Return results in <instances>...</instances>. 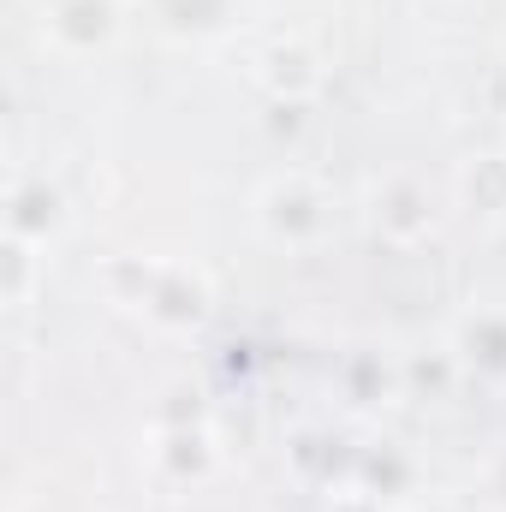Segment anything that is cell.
Listing matches in <instances>:
<instances>
[{
    "mask_svg": "<svg viewBox=\"0 0 506 512\" xmlns=\"http://www.w3.org/2000/svg\"><path fill=\"white\" fill-rule=\"evenodd\" d=\"M328 191L310 179V173H274L262 191H256V227L268 245H286V251H310L322 233H328Z\"/></svg>",
    "mask_w": 506,
    "mask_h": 512,
    "instance_id": "6da1fadb",
    "label": "cell"
},
{
    "mask_svg": "<svg viewBox=\"0 0 506 512\" xmlns=\"http://www.w3.org/2000/svg\"><path fill=\"white\" fill-rule=\"evenodd\" d=\"M120 0H48L42 6V30L66 48V54H102L120 36Z\"/></svg>",
    "mask_w": 506,
    "mask_h": 512,
    "instance_id": "7a4b0ae2",
    "label": "cell"
},
{
    "mask_svg": "<svg viewBox=\"0 0 506 512\" xmlns=\"http://www.w3.org/2000/svg\"><path fill=\"white\" fill-rule=\"evenodd\" d=\"M131 310H143V316H155V322H167V328H197L203 322V310H209V292H203V280L197 274H185V268H143V286L126 298Z\"/></svg>",
    "mask_w": 506,
    "mask_h": 512,
    "instance_id": "3957f363",
    "label": "cell"
},
{
    "mask_svg": "<svg viewBox=\"0 0 506 512\" xmlns=\"http://www.w3.org/2000/svg\"><path fill=\"white\" fill-rule=\"evenodd\" d=\"M60 227H66V197L48 179H18L12 185V203H6V233L12 239H30V245H48Z\"/></svg>",
    "mask_w": 506,
    "mask_h": 512,
    "instance_id": "277c9868",
    "label": "cell"
},
{
    "mask_svg": "<svg viewBox=\"0 0 506 512\" xmlns=\"http://www.w3.org/2000/svg\"><path fill=\"white\" fill-rule=\"evenodd\" d=\"M429 221H435V209H429V191H423L417 179H387V185L376 191V227L393 239V245L423 239Z\"/></svg>",
    "mask_w": 506,
    "mask_h": 512,
    "instance_id": "5b68a950",
    "label": "cell"
},
{
    "mask_svg": "<svg viewBox=\"0 0 506 512\" xmlns=\"http://www.w3.org/2000/svg\"><path fill=\"white\" fill-rule=\"evenodd\" d=\"M262 84L274 90V102H304L316 84H322V66L304 42H274L262 54Z\"/></svg>",
    "mask_w": 506,
    "mask_h": 512,
    "instance_id": "8992f818",
    "label": "cell"
},
{
    "mask_svg": "<svg viewBox=\"0 0 506 512\" xmlns=\"http://www.w3.org/2000/svg\"><path fill=\"white\" fill-rule=\"evenodd\" d=\"M155 465H161L173 483L203 477V471L215 465V435H209L203 423H173V429L155 435Z\"/></svg>",
    "mask_w": 506,
    "mask_h": 512,
    "instance_id": "52a82bcc",
    "label": "cell"
},
{
    "mask_svg": "<svg viewBox=\"0 0 506 512\" xmlns=\"http://www.w3.org/2000/svg\"><path fill=\"white\" fill-rule=\"evenodd\" d=\"M459 191L477 215H506V155H477L459 173Z\"/></svg>",
    "mask_w": 506,
    "mask_h": 512,
    "instance_id": "ba28073f",
    "label": "cell"
},
{
    "mask_svg": "<svg viewBox=\"0 0 506 512\" xmlns=\"http://www.w3.org/2000/svg\"><path fill=\"white\" fill-rule=\"evenodd\" d=\"M459 352H465V364L501 376L506 370V316H471L465 334H459Z\"/></svg>",
    "mask_w": 506,
    "mask_h": 512,
    "instance_id": "9c48e42d",
    "label": "cell"
},
{
    "mask_svg": "<svg viewBox=\"0 0 506 512\" xmlns=\"http://www.w3.org/2000/svg\"><path fill=\"white\" fill-rule=\"evenodd\" d=\"M42 245H30V239H12L6 233V280H0V298H6V310H24L30 304V286H36V268H42Z\"/></svg>",
    "mask_w": 506,
    "mask_h": 512,
    "instance_id": "30bf717a",
    "label": "cell"
},
{
    "mask_svg": "<svg viewBox=\"0 0 506 512\" xmlns=\"http://www.w3.org/2000/svg\"><path fill=\"white\" fill-rule=\"evenodd\" d=\"M167 24L173 30H209V24H221V12L209 0H179V6H167Z\"/></svg>",
    "mask_w": 506,
    "mask_h": 512,
    "instance_id": "8fae6325",
    "label": "cell"
}]
</instances>
